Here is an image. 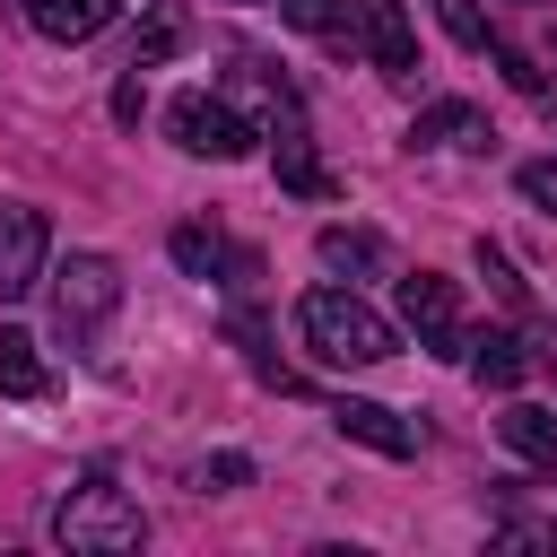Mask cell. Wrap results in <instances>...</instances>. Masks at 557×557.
Segmentation results:
<instances>
[{
    "label": "cell",
    "mask_w": 557,
    "mask_h": 557,
    "mask_svg": "<svg viewBox=\"0 0 557 557\" xmlns=\"http://www.w3.org/2000/svg\"><path fill=\"white\" fill-rule=\"evenodd\" d=\"M52 540L70 557H131L148 540V513L113 487V479H78L61 505H52Z\"/></svg>",
    "instance_id": "7a4b0ae2"
},
{
    "label": "cell",
    "mask_w": 557,
    "mask_h": 557,
    "mask_svg": "<svg viewBox=\"0 0 557 557\" xmlns=\"http://www.w3.org/2000/svg\"><path fill=\"white\" fill-rule=\"evenodd\" d=\"M44 278V209L0 200V296H26Z\"/></svg>",
    "instance_id": "52a82bcc"
},
{
    "label": "cell",
    "mask_w": 557,
    "mask_h": 557,
    "mask_svg": "<svg viewBox=\"0 0 557 557\" xmlns=\"http://www.w3.org/2000/svg\"><path fill=\"white\" fill-rule=\"evenodd\" d=\"M435 17H444V35H453L461 52H487V17H479V0H435Z\"/></svg>",
    "instance_id": "d6986e66"
},
{
    "label": "cell",
    "mask_w": 557,
    "mask_h": 557,
    "mask_svg": "<svg viewBox=\"0 0 557 557\" xmlns=\"http://www.w3.org/2000/svg\"><path fill=\"white\" fill-rule=\"evenodd\" d=\"M278 17L305 26V35H331V26H339V0H278Z\"/></svg>",
    "instance_id": "44dd1931"
},
{
    "label": "cell",
    "mask_w": 557,
    "mask_h": 557,
    "mask_svg": "<svg viewBox=\"0 0 557 557\" xmlns=\"http://www.w3.org/2000/svg\"><path fill=\"white\" fill-rule=\"evenodd\" d=\"M174 52H183V17L157 9V17L139 26V44H131V70H157V61H174Z\"/></svg>",
    "instance_id": "ac0fdd59"
},
{
    "label": "cell",
    "mask_w": 557,
    "mask_h": 557,
    "mask_svg": "<svg viewBox=\"0 0 557 557\" xmlns=\"http://www.w3.org/2000/svg\"><path fill=\"white\" fill-rule=\"evenodd\" d=\"M400 322L418 331L426 357H470V331H461V296H453V278L409 270V278H400Z\"/></svg>",
    "instance_id": "5b68a950"
},
{
    "label": "cell",
    "mask_w": 557,
    "mask_h": 557,
    "mask_svg": "<svg viewBox=\"0 0 557 557\" xmlns=\"http://www.w3.org/2000/svg\"><path fill=\"white\" fill-rule=\"evenodd\" d=\"M513 183H522V200H531V209H548V218H557V157H531Z\"/></svg>",
    "instance_id": "ffe728a7"
},
{
    "label": "cell",
    "mask_w": 557,
    "mask_h": 557,
    "mask_svg": "<svg viewBox=\"0 0 557 557\" xmlns=\"http://www.w3.org/2000/svg\"><path fill=\"white\" fill-rule=\"evenodd\" d=\"M331 426H339L348 444L383 453V461H409V453H418V426H409L400 409H383V400H339V409H331Z\"/></svg>",
    "instance_id": "9c48e42d"
},
{
    "label": "cell",
    "mask_w": 557,
    "mask_h": 557,
    "mask_svg": "<svg viewBox=\"0 0 557 557\" xmlns=\"http://www.w3.org/2000/svg\"><path fill=\"white\" fill-rule=\"evenodd\" d=\"M496 61H505V78H513L522 96H540V70H531V52H513V44H496Z\"/></svg>",
    "instance_id": "603a6c76"
},
{
    "label": "cell",
    "mask_w": 557,
    "mask_h": 557,
    "mask_svg": "<svg viewBox=\"0 0 557 557\" xmlns=\"http://www.w3.org/2000/svg\"><path fill=\"white\" fill-rule=\"evenodd\" d=\"M270 165H278V183H287L296 200H331V174H322V157H313L305 131H278V139H270Z\"/></svg>",
    "instance_id": "5bb4252c"
},
{
    "label": "cell",
    "mask_w": 557,
    "mask_h": 557,
    "mask_svg": "<svg viewBox=\"0 0 557 557\" xmlns=\"http://www.w3.org/2000/svg\"><path fill=\"white\" fill-rule=\"evenodd\" d=\"M496 435H505L522 461H557V418H548V409H531V400H513V409L496 418Z\"/></svg>",
    "instance_id": "2e32d148"
},
{
    "label": "cell",
    "mask_w": 557,
    "mask_h": 557,
    "mask_svg": "<svg viewBox=\"0 0 557 557\" xmlns=\"http://www.w3.org/2000/svg\"><path fill=\"white\" fill-rule=\"evenodd\" d=\"M470 374H479L487 392H513V383L531 374V339H522V331H479V339H470Z\"/></svg>",
    "instance_id": "7c38bea8"
},
{
    "label": "cell",
    "mask_w": 557,
    "mask_h": 557,
    "mask_svg": "<svg viewBox=\"0 0 557 557\" xmlns=\"http://www.w3.org/2000/svg\"><path fill=\"white\" fill-rule=\"evenodd\" d=\"M0 392H9V400H35V392H44V357H35L26 331H0Z\"/></svg>",
    "instance_id": "e0dca14e"
},
{
    "label": "cell",
    "mask_w": 557,
    "mask_h": 557,
    "mask_svg": "<svg viewBox=\"0 0 557 557\" xmlns=\"http://www.w3.org/2000/svg\"><path fill=\"white\" fill-rule=\"evenodd\" d=\"M496 131H487V113L479 104H426L418 122H409V148H487Z\"/></svg>",
    "instance_id": "30bf717a"
},
{
    "label": "cell",
    "mask_w": 557,
    "mask_h": 557,
    "mask_svg": "<svg viewBox=\"0 0 557 557\" xmlns=\"http://www.w3.org/2000/svg\"><path fill=\"white\" fill-rule=\"evenodd\" d=\"M26 17H35V35H52V44H87V35H104L113 0H26Z\"/></svg>",
    "instance_id": "4fadbf2b"
},
{
    "label": "cell",
    "mask_w": 557,
    "mask_h": 557,
    "mask_svg": "<svg viewBox=\"0 0 557 557\" xmlns=\"http://www.w3.org/2000/svg\"><path fill=\"white\" fill-rule=\"evenodd\" d=\"M165 131H174L183 157H218V165H235V157L261 148V131H252L226 96H209V87H183V96L165 104Z\"/></svg>",
    "instance_id": "3957f363"
},
{
    "label": "cell",
    "mask_w": 557,
    "mask_h": 557,
    "mask_svg": "<svg viewBox=\"0 0 557 557\" xmlns=\"http://www.w3.org/2000/svg\"><path fill=\"white\" fill-rule=\"evenodd\" d=\"M226 87H235V96L261 113V139H278V131H305V113H296V87H287L270 61H252V52H244V61L226 70Z\"/></svg>",
    "instance_id": "ba28073f"
},
{
    "label": "cell",
    "mask_w": 557,
    "mask_h": 557,
    "mask_svg": "<svg viewBox=\"0 0 557 557\" xmlns=\"http://www.w3.org/2000/svg\"><path fill=\"white\" fill-rule=\"evenodd\" d=\"M313 252H322V270H357V278L392 270V244H383L374 226H322V235H313Z\"/></svg>",
    "instance_id": "8fae6325"
},
{
    "label": "cell",
    "mask_w": 557,
    "mask_h": 557,
    "mask_svg": "<svg viewBox=\"0 0 557 557\" xmlns=\"http://www.w3.org/2000/svg\"><path fill=\"white\" fill-rule=\"evenodd\" d=\"M174 261H183L191 278H209L218 261H226L235 278H252V252H226V244H218V226H174Z\"/></svg>",
    "instance_id": "9a60e30c"
},
{
    "label": "cell",
    "mask_w": 557,
    "mask_h": 557,
    "mask_svg": "<svg viewBox=\"0 0 557 557\" xmlns=\"http://www.w3.org/2000/svg\"><path fill=\"white\" fill-rule=\"evenodd\" d=\"M244 479H252V461H244V453H218V461H200V487H209V496H226V487H244Z\"/></svg>",
    "instance_id": "7402d4cb"
},
{
    "label": "cell",
    "mask_w": 557,
    "mask_h": 557,
    "mask_svg": "<svg viewBox=\"0 0 557 557\" xmlns=\"http://www.w3.org/2000/svg\"><path fill=\"white\" fill-rule=\"evenodd\" d=\"M113 305H122V270H113L104 252H70V261L52 270V322H61L70 339L104 331V322H113Z\"/></svg>",
    "instance_id": "277c9868"
},
{
    "label": "cell",
    "mask_w": 557,
    "mask_h": 557,
    "mask_svg": "<svg viewBox=\"0 0 557 557\" xmlns=\"http://www.w3.org/2000/svg\"><path fill=\"white\" fill-rule=\"evenodd\" d=\"M296 331H305V348L322 366H383L392 357V322L366 296H348V287H313L296 305Z\"/></svg>",
    "instance_id": "6da1fadb"
},
{
    "label": "cell",
    "mask_w": 557,
    "mask_h": 557,
    "mask_svg": "<svg viewBox=\"0 0 557 557\" xmlns=\"http://www.w3.org/2000/svg\"><path fill=\"white\" fill-rule=\"evenodd\" d=\"M348 26H357V44L383 78H418V35H409L400 0H348Z\"/></svg>",
    "instance_id": "8992f818"
}]
</instances>
